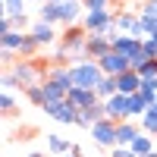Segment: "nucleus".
Wrapping results in <instances>:
<instances>
[{
    "instance_id": "nucleus-13",
    "label": "nucleus",
    "mask_w": 157,
    "mask_h": 157,
    "mask_svg": "<svg viewBox=\"0 0 157 157\" xmlns=\"http://www.w3.org/2000/svg\"><path fill=\"white\" fill-rule=\"evenodd\" d=\"M132 151H135V157L154 154V151H157V138H151V135H145V132H141V135L132 141Z\"/></svg>"
},
{
    "instance_id": "nucleus-25",
    "label": "nucleus",
    "mask_w": 157,
    "mask_h": 157,
    "mask_svg": "<svg viewBox=\"0 0 157 157\" xmlns=\"http://www.w3.org/2000/svg\"><path fill=\"white\" fill-rule=\"evenodd\" d=\"M0 85H3V91H13V88H16V78H13V72H10V69L3 72V78H0Z\"/></svg>"
},
{
    "instance_id": "nucleus-17",
    "label": "nucleus",
    "mask_w": 157,
    "mask_h": 157,
    "mask_svg": "<svg viewBox=\"0 0 157 157\" xmlns=\"http://www.w3.org/2000/svg\"><path fill=\"white\" fill-rule=\"evenodd\" d=\"M44 94H47V104H60V101H66L69 91L60 88V85H54V82H44Z\"/></svg>"
},
{
    "instance_id": "nucleus-8",
    "label": "nucleus",
    "mask_w": 157,
    "mask_h": 157,
    "mask_svg": "<svg viewBox=\"0 0 157 157\" xmlns=\"http://www.w3.org/2000/svg\"><path fill=\"white\" fill-rule=\"evenodd\" d=\"M104 110H107V120L126 123V120H129V94H116V98H110V101H104Z\"/></svg>"
},
{
    "instance_id": "nucleus-4",
    "label": "nucleus",
    "mask_w": 157,
    "mask_h": 157,
    "mask_svg": "<svg viewBox=\"0 0 157 157\" xmlns=\"http://www.w3.org/2000/svg\"><path fill=\"white\" fill-rule=\"evenodd\" d=\"M29 35L35 38V44L38 47H54V44H60V35H57V25H47V22H32V29H29Z\"/></svg>"
},
{
    "instance_id": "nucleus-31",
    "label": "nucleus",
    "mask_w": 157,
    "mask_h": 157,
    "mask_svg": "<svg viewBox=\"0 0 157 157\" xmlns=\"http://www.w3.org/2000/svg\"><path fill=\"white\" fill-rule=\"evenodd\" d=\"M0 3H3V0H0Z\"/></svg>"
},
{
    "instance_id": "nucleus-22",
    "label": "nucleus",
    "mask_w": 157,
    "mask_h": 157,
    "mask_svg": "<svg viewBox=\"0 0 157 157\" xmlns=\"http://www.w3.org/2000/svg\"><path fill=\"white\" fill-rule=\"evenodd\" d=\"M82 6H85V13H94V10H110V6H113V0H82Z\"/></svg>"
},
{
    "instance_id": "nucleus-12",
    "label": "nucleus",
    "mask_w": 157,
    "mask_h": 157,
    "mask_svg": "<svg viewBox=\"0 0 157 157\" xmlns=\"http://www.w3.org/2000/svg\"><path fill=\"white\" fill-rule=\"evenodd\" d=\"M116 82H120V94H138V91H141V75L135 69L126 72V75H120Z\"/></svg>"
},
{
    "instance_id": "nucleus-20",
    "label": "nucleus",
    "mask_w": 157,
    "mask_h": 157,
    "mask_svg": "<svg viewBox=\"0 0 157 157\" xmlns=\"http://www.w3.org/2000/svg\"><path fill=\"white\" fill-rule=\"evenodd\" d=\"M25 3H29V0H3V16H22L25 13Z\"/></svg>"
},
{
    "instance_id": "nucleus-6",
    "label": "nucleus",
    "mask_w": 157,
    "mask_h": 157,
    "mask_svg": "<svg viewBox=\"0 0 157 157\" xmlns=\"http://www.w3.org/2000/svg\"><path fill=\"white\" fill-rule=\"evenodd\" d=\"M110 50H113V41H110L107 35H88V41H85V57L88 60L98 63L101 57H107Z\"/></svg>"
},
{
    "instance_id": "nucleus-5",
    "label": "nucleus",
    "mask_w": 157,
    "mask_h": 157,
    "mask_svg": "<svg viewBox=\"0 0 157 157\" xmlns=\"http://www.w3.org/2000/svg\"><path fill=\"white\" fill-rule=\"evenodd\" d=\"M50 120H57V123H66V126H72V123H78V110L72 107L69 101H60V104H44L41 107Z\"/></svg>"
},
{
    "instance_id": "nucleus-1",
    "label": "nucleus",
    "mask_w": 157,
    "mask_h": 157,
    "mask_svg": "<svg viewBox=\"0 0 157 157\" xmlns=\"http://www.w3.org/2000/svg\"><path fill=\"white\" fill-rule=\"evenodd\" d=\"M69 72H72V88H91V91H98V85L104 82V75L101 72V66L94 60H82V63H72L69 66Z\"/></svg>"
},
{
    "instance_id": "nucleus-27",
    "label": "nucleus",
    "mask_w": 157,
    "mask_h": 157,
    "mask_svg": "<svg viewBox=\"0 0 157 157\" xmlns=\"http://www.w3.org/2000/svg\"><path fill=\"white\" fill-rule=\"evenodd\" d=\"M47 3H72V0H47Z\"/></svg>"
},
{
    "instance_id": "nucleus-3",
    "label": "nucleus",
    "mask_w": 157,
    "mask_h": 157,
    "mask_svg": "<svg viewBox=\"0 0 157 157\" xmlns=\"http://www.w3.org/2000/svg\"><path fill=\"white\" fill-rule=\"evenodd\" d=\"M91 141H94L98 148H116V123L113 120H101L91 126Z\"/></svg>"
},
{
    "instance_id": "nucleus-28",
    "label": "nucleus",
    "mask_w": 157,
    "mask_h": 157,
    "mask_svg": "<svg viewBox=\"0 0 157 157\" xmlns=\"http://www.w3.org/2000/svg\"><path fill=\"white\" fill-rule=\"evenodd\" d=\"M145 157H157V151H154V154H145Z\"/></svg>"
},
{
    "instance_id": "nucleus-30",
    "label": "nucleus",
    "mask_w": 157,
    "mask_h": 157,
    "mask_svg": "<svg viewBox=\"0 0 157 157\" xmlns=\"http://www.w3.org/2000/svg\"><path fill=\"white\" fill-rule=\"evenodd\" d=\"M38 3H44V0H38Z\"/></svg>"
},
{
    "instance_id": "nucleus-26",
    "label": "nucleus",
    "mask_w": 157,
    "mask_h": 157,
    "mask_svg": "<svg viewBox=\"0 0 157 157\" xmlns=\"http://www.w3.org/2000/svg\"><path fill=\"white\" fill-rule=\"evenodd\" d=\"M25 157H44V154L41 151H32V154H25Z\"/></svg>"
},
{
    "instance_id": "nucleus-32",
    "label": "nucleus",
    "mask_w": 157,
    "mask_h": 157,
    "mask_svg": "<svg viewBox=\"0 0 157 157\" xmlns=\"http://www.w3.org/2000/svg\"><path fill=\"white\" fill-rule=\"evenodd\" d=\"M141 3H145V0H141Z\"/></svg>"
},
{
    "instance_id": "nucleus-11",
    "label": "nucleus",
    "mask_w": 157,
    "mask_h": 157,
    "mask_svg": "<svg viewBox=\"0 0 157 157\" xmlns=\"http://www.w3.org/2000/svg\"><path fill=\"white\" fill-rule=\"evenodd\" d=\"M44 82H54L60 88L72 91V72H69V66H63V63H54V66H47V78Z\"/></svg>"
},
{
    "instance_id": "nucleus-14",
    "label": "nucleus",
    "mask_w": 157,
    "mask_h": 157,
    "mask_svg": "<svg viewBox=\"0 0 157 157\" xmlns=\"http://www.w3.org/2000/svg\"><path fill=\"white\" fill-rule=\"evenodd\" d=\"M47 151L54 157H63V154H72V145L66 138H60V135H47Z\"/></svg>"
},
{
    "instance_id": "nucleus-15",
    "label": "nucleus",
    "mask_w": 157,
    "mask_h": 157,
    "mask_svg": "<svg viewBox=\"0 0 157 157\" xmlns=\"http://www.w3.org/2000/svg\"><path fill=\"white\" fill-rule=\"evenodd\" d=\"M138 126H141V132H145V135L157 138V107H148V113L138 120Z\"/></svg>"
},
{
    "instance_id": "nucleus-18",
    "label": "nucleus",
    "mask_w": 157,
    "mask_h": 157,
    "mask_svg": "<svg viewBox=\"0 0 157 157\" xmlns=\"http://www.w3.org/2000/svg\"><path fill=\"white\" fill-rule=\"evenodd\" d=\"M38 19L47 22V25H60V13H57L54 3H47V0H44V3H41V13H38Z\"/></svg>"
},
{
    "instance_id": "nucleus-16",
    "label": "nucleus",
    "mask_w": 157,
    "mask_h": 157,
    "mask_svg": "<svg viewBox=\"0 0 157 157\" xmlns=\"http://www.w3.org/2000/svg\"><path fill=\"white\" fill-rule=\"evenodd\" d=\"M116 94H120V82L107 75V78L98 85V98H101V101H110V98H116Z\"/></svg>"
},
{
    "instance_id": "nucleus-21",
    "label": "nucleus",
    "mask_w": 157,
    "mask_h": 157,
    "mask_svg": "<svg viewBox=\"0 0 157 157\" xmlns=\"http://www.w3.org/2000/svg\"><path fill=\"white\" fill-rule=\"evenodd\" d=\"M138 19H141V29H145V38L157 35V16L154 13H138Z\"/></svg>"
},
{
    "instance_id": "nucleus-29",
    "label": "nucleus",
    "mask_w": 157,
    "mask_h": 157,
    "mask_svg": "<svg viewBox=\"0 0 157 157\" xmlns=\"http://www.w3.org/2000/svg\"><path fill=\"white\" fill-rule=\"evenodd\" d=\"M63 157H75V154H63Z\"/></svg>"
},
{
    "instance_id": "nucleus-24",
    "label": "nucleus",
    "mask_w": 157,
    "mask_h": 157,
    "mask_svg": "<svg viewBox=\"0 0 157 157\" xmlns=\"http://www.w3.org/2000/svg\"><path fill=\"white\" fill-rule=\"evenodd\" d=\"M110 157H135V151H132V148H123V145H116V148H110Z\"/></svg>"
},
{
    "instance_id": "nucleus-7",
    "label": "nucleus",
    "mask_w": 157,
    "mask_h": 157,
    "mask_svg": "<svg viewBox=\"0 0 157 157\" xmlns=\"http://www.w3.org/2000/svg\"><path fill=\"white\" fill-rule=\"evenodd\" d=\"M66 101L72 104L78 113H82V110H91V107H98V104H101L98 91H91V88H72L69 94H66Z\"/></svg>"
},
{
    "instance_id": "nucleus-19",
    "label": "nucleus",
    "mask_w": 157,
    "mask_h": 157,
    "mask_svg": "<svg viewBox=\"0 0 157 157\" xmlns=\"http://www.w3.org/2000/svg\"><path fill=\"white\" fill-rule=\"evenodd\" d=\"M25 98H29V104H35V107H44V104H47V94H44V82H41V85H32L29 91H25Z\"/></svg>"
},
{
    "instance_id": "nucleus-23",
    "label": "nucleus",
    "mask_w": 157,
    "mask_h": 157,
    "mask_svg": "<svg viewBox=\"0 0 157 157\" xmlns=\"http://www.w3.org/2000/svg\"><path fill=\"white\" fill-rule=\"evenodd\" d=\"M0 110H3V113L16 110V98H13V91H3V94H0Z\"/></svg>"
},
{
    "instance_id": "nucleus-2",
    "label": "nucleus",
    "mask_w": 157,
    "mask_h": 157,
    "mask_svg": "<svg viewBox=\"0 0 157 157\" xmlns=\"http://www.w3.org/2000/svg\"><path fill=\"white\" fill-rule=\"evenodd\" d=\"M98 66H101V72H104V75L120 78V75H126V72H132V60H126L123 54L110 50L107 57H101V60H98Z\"/></svg>"
},
{
    "instance_id": "nucleus-10",
    "label": "nucleus",
    "mask_w": 157,
    "mask_h": 157,
    "mask_svg": "<svg viewBox=\"0 0 157 157\" xmlns=\"http://www.w3.org/2000/svg\"><path fill=\"white\" fill-rule=\"evenodd\" d=\"M141 135V126H135V120H126V123H116V145L123 148H132V141Z\"/></svg>"
},
{
    "instance_id": "nucleus-9",
    "label": "nucleus",
    "mask_w": 157,
    "mask_h": 157,
    "mask_svg": "<svg viewBox=\"0 0 157 157\" xmlns=\"http://www.w3.org/2000/svg\"><path fill=\"white\" fill-rule=\"evenodd\" d=\"M113 50H116V54H123L126 60H138V57H141V41L132 38V35H116V38H113Z\"/></svg>"
}]
</instances>
